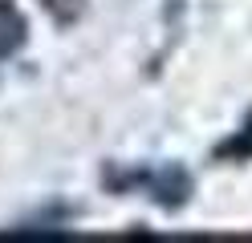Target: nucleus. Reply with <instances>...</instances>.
Instances as JSON below:
<instances>
[{
    "label": "nucleus",
    "mask_w": 252,
    "mask_h": 243,
    "mask_svg": "<svg viewBox=\"0 0 252 243\" xmlns=\"http://www.w3.org/2000/svg\"><path fill=\"white\" fill-rule=\"evenodd\" d=\"M110 190H143L147 199H155L163 211H179L191 199V174L175 162H159V166H134V170H106Z\"/></svg>",
    "instance_id": "1"
},
{
    "label": "nucleus",
    "mask_w": 252,
    "mask_h": 243,
    "mask_svg": "<svg viewBox=\"0 0 252 243\" xmlns=\"http://www.w3.org/2000/svg\"><path fill=\"white\" fill-rule=\"evenodd\" d=\"M29 37V21H25V12L17 4H8V0H0V61H8L17 49L25 45Z\"/></svg>",
    "instance_id": "2"
},
{
    "label": "nucleus",
    "mask_w": 252,
    "mask_h": 243,
    "mask_svg": "<svg viewBox=\"0 0 252 243\" xmlns=\"http://www.w3.org/2000/svg\"><path fill=\"white\" fill-rule=\"evenodd\" d=\"M216 158L220 162H252V113H248V122L236 130L232 138H224L216 146Z\"/></svg>",
    "instance_id": "3"
},
{
    "label": "nucleus",
    "mask_w": 252,
    "mask_h": 243,
    "mask_svg": "<svg viewBox=\"0 0 252 243\" xmlns=\"http://www.w3.org/2000/svg\"><path fill=\"white\" fill-rule=\"evenodd\" d=\"M41 4L53 12V21H57V25H73L77 16H82L86 0H41Z\"/></svg>",
    "instance_id": "4"
}]
</instances>
